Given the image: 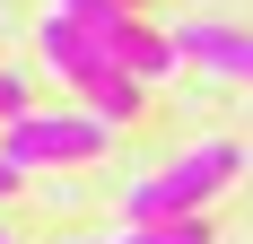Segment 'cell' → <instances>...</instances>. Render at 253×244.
Returning a JSON list of instances; mask_svg holds the SVG:
<instances>
[{
    "mask_svg": "<svg viewBox=\"0 0 253 244\" xmlns=\"http://www.w3.org/2000/svg\"><path fill=\"white\" fill-rule=\"evenodd\" d=\"M236 174H245V148L236 140H201V148H183L175 166H157L131 183V227H166V218H201L210 201L227 192Z\"/></svg>",
    "mask_w": 253,
    "mask_h": 244,
    "instance_id": "obj_1",
    "label": "cell"
},
{
    "mask_svg": "<svg viewBox=\"0 0 253 244\" xmlns=\"http://www.w3.org/2000/svg\"><path fill=\"white\" fill-rule=\"evenodd\" d=\"M0 157L18 174H35V166H87V157H105V122L96 114H44V105H26L18 122H0Z\"/></svg>",
    "mask_w": 253,
    "mask_h": 244,
    "instance_id": "obj_2",
    "label": "cell"
},
{
    "mask_svg": "<svg viewBox=\"0 0 253 244\" xmlns=\"http://www.w3.org/2000/svg\"><path fill=\"white\" fill-rule=\"evenodd\" d=\"M166 44H175V61H201V70L253 87V35H245V26H210V18H201V26H175Z\"/></svg>",
    "mask_w": 253,
    "mask_h": 244,
    "instance_id": "obj_3",
    "label": "cell"
},
{
    "mask_svg": "<svg viewBox=\"0 0 253 244\" xmlns=\"http://www.w3.org/2000/svg\"><path fill=\"white\" fill-rule=\"evenodd\" d=\"M35 44H44V61H52V70H61V79H70L79 96H87V87H96L105 70H114V52H105L96 35H87V26H70V18H61V9H52V18H44V35H35Z\"/></svg>",
    "mask_w": 253,
    "mask_h": 244,
    "instance_id": "obj_4",
    "label": "cell"
},
{
    "mask_svg": "<svg viewBox=\"0 0 253 244\" xmlns=\"http://www.w3.org/2000/svg\"><path fill=\"white\" fill-rule=\"evenodd\" d=\"M114 244H210V227L201 218H166V227H131V236H114Z\"/></svg>",
    "mask_w": 253,
    "mask_h": 244,
    "instance_id": "obj_5",
    "label": "cell"
},
{
    "mask_svg": "<svg viewBox=\"0 0 253 244\" xmlns=\"http://www.w3.org/2000/svg\"><path fill=\"white\" fill-rule=\"evenodd\" d=\"M18 114H26V79H18V70H0V122H18Z\"/></svg>",
    "mask_w": 253,
    "mask_h": 244,
    "instance_id": "obj_6",
    "label": "cell"
},
{
    "mask_svg": "<svg viewBox=\"0 0 253 244\" xmlns=\"http://www.w3.org/2000/svg\"><path fill=\"white\" fill-rule=\"evenodd\" d=\"M18 183H26V174H18V166H9V157H0V201H9V192H18Z\"/></svg>",
    "mask_w": 253,
    "mask_h": 244,
    "instance_id": "obj_7",
    "label": "cell"
},
{
    "mask_svg": "<svg viewBox=\"0 0 253 244\" xmlns=\"http://www.w3.org/2000/svg\"><path fill=\"white\" fill-rule=\"evenodd\" d=\"M0 244H18V236H9V227H0Z\"/></svg>",
    "mask_w": 253,
    "mask_h": 244,
    "instance_id": "obj_8",
    "label": "cell"
},
{
    "mask_svg": "<svg viewBox=\"0 0 253 244\" xmlns=\"http://www.w3.org/2000/svg\"><path fill=\"white\" fill-rule=\"evenodd\" d=\"M123 9H140V0H123Z\"/></svg>",
    "mask_w": 253,
    "mask_h": 244,
    "instance_id": "obj_9",
    "label": "cell"
},
{
    "mask_svg": "<svg viewBox=\"0 0 253 244\" xmlns=\"http://www.w3.org/2000/svg\"><path fill=\"white\" fill-rule=\"evenodd\" d=\"M105 244H114V236H105Z\"/></svg>",
    "mask_w": 253,
    "mask_h": 244,
    "instance_id": "obj_10",
    "label": "cell"
}]
</instances>
